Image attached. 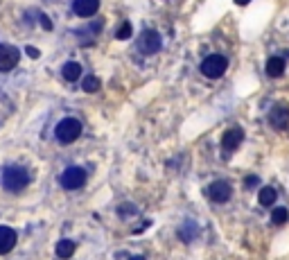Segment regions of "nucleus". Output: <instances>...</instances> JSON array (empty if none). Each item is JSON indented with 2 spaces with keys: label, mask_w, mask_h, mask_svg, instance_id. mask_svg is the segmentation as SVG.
<instances>
[{
  "label": "nucleus",
  "mask_w": 289,
  "mask_h": 260,
  "mask_svg": "<svg viewBox=\"0 0 289 260\" xmlns=\"http://www.w3.org/2000/svg\"><path fill=\"white\" fill-rule=\"evenodd\" d=\"M30 183V172L23 165H7L3 170V186L9 192H20Z\"/></svg>",
  "instance_id": "nucleus-1"
},
{
  "label": "nucleus",
  "mask_w": 289,
  "mask_h": 260,
  "mask_svg": "<svg viewBox=\"0 0 289 260\" xmlns=\"http://www.w3.org/2000/svg\"><path fill=\"white\" fill-rule=\"evenodd\" d=\"M54 136L61 145H70L75 143L79 136H81V122L77 118H63L61 122L57 124V132H54Z\"/></svg>",
  "instance_id": "nucleus-2"
},
{
  "label": "nucleus",
  "mask_w": 289,
  "mask_h": 260,
  "mask_svg": "<svg viewBox=\"0 0 289 260\" xmlns=\"http://www.w3.org/2000/svg\"><path fill=\"white\" fill-rule=\"evenodd\" d=\"M201 75L204 77H208V79H219L224 77V73L228 70V59L224 57V55H208L201 61Z\"/></svg>",
  "instance_id": "nucleus-3"
},
{
  "label": "nucleus",
  "mask_w": 289,
  "mask_h": 260,
  "mask_svg": "<svg viewBox=\"0 0 289 260\" xmlns=\"http://www.w3.org/2000/svg\"><path fill=\"white\" fill-rule=\"evenodd\" d=\"M266 124L274 132H285L289 127V106L285 102H278V104L271 106V111L266 113Z\"/></svg>",
  "instance_id": "nucleus-4"
},
{
  "label": "nucleus",
  "mask_w": 289,
  "mask_h": 260,
  "mask_svg": "<svg viewBox=\"0 0 289 260\" xmlns=\"http://www.w3.org/2000/svg\"><path fill=\"white\" fill-rule=\"evenodd\" d=\"M206 197L215 204H226L233 199V186L228 181H224V179H217V181H212L206 188Z\"/></svg>",
  "instance_id": "nucleus-5"
},
{
  "label": "nucleus",
  "mask_w": 289,
  "mask_h": 260,
  "mask_svg": "<svg viewBox=\"0 0 289 260\" xmlns=\"http://www.w3.org/2000/svg\"><path fill=\"white\" fill-rule=\"evenodd\" d=\"M86 179H88V175H86L84 167H66L61 175V186L66 188V190H77V188H81L86 183Z\"/></svg>",
  "instance_id": "nucleus-6"
},
{
  "label": "nucleus",
  "mask_w": 289,
  "mask_h": 260,
  "mask_svg": "<svg viewBox=\"0 0 289 260\" xmlns=\"http://www.w3.org/2000/svg\"><path fill=\"white\" fill-rule=\"evenodd\" d=\"M161 48H163V39L156 30H145L143 34L138 36V50L143 52V55H156Z\"/></svg>",
  "instance_id": "nucleus-7"
},
{
  "label": "nucleus",
  "mask_w": 289,
  "mask_h": 260,
  "mask_svg": "<svg viewBox=\"0 0 289 260\" xmlns=\"http://www.w3.org/2000/svg\"><path fill=\"white\" fill-rule=\"evenodd\" d=\"M242 140H244V132L239 127L226 129L224 136H221V154H224V159H228V156H231L233 151L242 145Z\"/></svg>",
  "instance_id": "nucleus-8"
},
{
  "label": "nucleus",
  "mask_w": 289,
  "mask_h": 260,
  "mask_svg": "<svg viewBox=\"0 0 289 260\" xmlns=\"http://www.w3.org/2000/svg\"><path fill=\"white\" fill-rule=\"evenodd\" d=\"M20 61V50L9 43H0V73H9L18 66Z\"/></svg>",
  "instance_id": "nucleus-9"
},
{
  "label": "nucleus",
  "mask_w": 289,
  "mask_h": 260,
  "mask_svg": "<svg viewBox=\"0 0 289 260\" xmlns=\"http://www.w3.org/2000/svg\"><path fill=\"white\" fill-rule=\"evenodd\" d=\"M16 240H18V233L12 226H0V256L12 251L16 247Z\"/></svg>",
  "instance_id": "nucleus-10"
},
{
  "label": "nucleus",
  "mask_w": 289,
  "mask_h": 260,
  "mask_svg": "<svg viewBox=\"0 0 289 260\" xmlns=\"http://www.w3.org/2000/svg\"><path fill=\"white\" fill-rule=\"evenodd\" d=\"M285 68H287V59L285 57H269V59H266L264 73H266V77L278 79L282 73H285Z\"/></svg>",
  "instance_id": "nucleus-11"
},
{
  "label": "nucleus",
  "mask_w": 289,
  "mask_h": 260,
  "mask_svg": "<svg viewBox=\"0 0 289 260\" xmlns=\"http://www.w3.org/2000/svg\"><path fill=\"white\" fill-rule=\"evenodd\" d=\"M97 9H100V0H75L73 3V12L81 18H88Z\"/></svg>",
  "instance_id": "nucleus-12"
},
{
  "label": "nucleus",
  "mask_w": 289,
  "mask_h": 260,
  "mask_svg": "<svg viewBox=\"0 0 289 260\" xmlns=\"http://www.w3.org/2000/svg\"><path fill=\"white\" fill-rule=\"evenodd\" d=\"M199 235V226L197 222H185V224L179 229V237L185 242V245H190V242H194Z\"/></svg>",
  "instance_id": "nucleus-13"
},
{
  "label": "nucleus",
  "mask_w": 289,
  "mask_h": 260,
  "mask_svg": "<svg viewBox=\"0 0 289 260\" xmlns=\"http://www.w3.org/2000/svg\"><path fill=\"white\" fill-rule=\"evenodd\" d=\"M276 199H278L276 188H271V186H262V188L258 190V202H260V206H264V208H271V206L276 204Z\"/></svg>",
  "instance_id": "nucleus-14"
},
{
  "label": "nucleus",
  "mask_w": 289,
  "mask_h": 260,
  "mask_svg": "<svg viewBox=\"0 0 289 260\" xmlns=\"http://www.w3.org/2000/svg\"><path fill=\"white\" fill-rule=\"evenodd\" d=\"M75 249H77V245H75L73 240H59L57 247H54V253H57V258L68 260V258H73Z\"/></svg>",
  "instance_id": "nucleus-15"
},
{
  "label": "nucleus",
  "mask_w": 289,
  "mask_h": 260,
  "mask_svg": "<svg viewBox=\"0 0 289 260\" xmlns=\"http://www.w3.org/2000/svg\"><path fill=\"white\" fill-rule=\"evenodd\" d=\"M61 73H63V79H66V82H77L81 77V66L77 61H68Z\"/></svg>",
  "instance_id": "nucleus-16"
},
{
  "label": "nucleus",
  "mask_w": 289,
  "mask_h": 260,
  "mask_svg": "<svg viewBox=\"0 0 289 260\" xmlns=\"http://www.w3.org/2000/svg\"><path fill=\"white\" fill-rule=\"evenodd\" d=\"M287 220H289V210L285 208V206H276V208L271 210V224H274V226L285 224Z\"/></svg>",
  "instance_id": "nucleus-17"
},
{
  "label": "nucleus",
  "mask_w": 289,
  "mask_h": 260,
  "mask_svg": "<svg viewBox=\"0 0 289 260\" xmlns=\"http://www.w3.org/2000/svg\"><path fill=\"white\" fill-rule=\"evenodd\" d=\"M81 89H84V93H97V91H100V79L88 75V77L84 79V84H81Z\"/></svg>",
  "instance_id": "nucleus-18"
},
{
  "label": "nucleus",
  "mask_w": 289,
  "mask_h": 260,
  "mask_svg": "<svg viewBox=\"0 0 289 260\" xmlns=\"http://www.w3.org/2000/svg\"><path fill=\"white\" fill-rule=\"evenodd\" d=\"M129 36H131V23H122L120 25V30L116 32V39L124 41V39H129Z\"/></svg>",
  "instance_id": "nucleus-19"
},
{
  "label": "nucleus",
  "mask_w": 289,
  "mask_h": 260,
  "mask_svg": "<svg viewBox=\"0 0 289 260\" xmlns=\"http://www.w3.org/2000/svg\"><path fill=\"white\" fill-rule=\"evenodd\" d=\"M134 213H136L134 204H122L120 206V218H127V215H134Z\"/></svg>",
  "instance_id": "nucleus-20"
},
{
  "label": "nucleus",
  "mask_w": 289,
  "mask_h": 260,
  "mask_svg": "<svg viewBox=\"0 0 289 260\" xmlns=\"http://www.w3.org/2000/svg\"><path fill=\"white\" fill-rule=\"evenodd\" d=\"M244 186H247V188H255V186H260V179L255 177V175H251V177L247 179V181H244Z\"/></svg>",
  "instance_id": "nucleus-21"
},
{
  "label": "nucleus",
  "mask_w": 289,
  "mask_h": 260,
  "mask_svg": "<svg viewBox=\"0 0 289 260\" xmlns=\"http://www.w3.org/2000/svg\"><path fill=\"white\" fill-rule=\"evenodd\" d=\"M39 20H41L43 30H52V23H50V18H48L46 14H39Z\"/></svg>",
  "instance_id": "nucleus-22"
},
{
  "label": "nucleus",
  "mask_w": 289,
  "mask_h": 260,
  "mask_svg": "<svg viewBox=\"0 0 289 260\" xmlns=\"http://www.w3.org/2000/svg\"><path fill=\"white\" fill-rule=\"evenodd\" d=\"M25 52H27V55H30L32 59H39V55H41V52H39V50H36V48H34V46H27V50H25Z\"/></svg>",
  "instance_id": "nucleus-23"
},
{
  "label": "nucleus",
  "mask_w": 289,
  "mask_h": 260,
  "mask_svg": "<svg viewBox=\"0 0 289 260\" xmlns=\"http://www.w3.org/2000/svg\"><path fill=\"white\" fill-rule=\"evenodd\" d=\"M251 0H235V5H249Z\"/></svg>",
  "instance_id": "nucleus-24"
},
{
  "label": "nucleus",
  "mask_w": 289,
  "mask_h": 260,
  "mask_svg": "<svg viewBox=\"0 0 289 260\" xmlns=\"http://www.w3.org/2000/svg\"><path fill=\"white\" fill-rule=\"evenodd\" d=\"M129 260H145V256H131Z\"/></svg>",
  "instance_id": "nucleus-25"
}]
</instances>
